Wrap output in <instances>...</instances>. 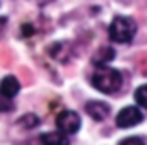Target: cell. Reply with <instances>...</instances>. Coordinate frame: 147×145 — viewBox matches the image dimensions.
I'll return each mask as SVG.
<instances>
[{
  "label": "cell",
  "instance_id": "1",
  "mask_svg": "<svg viewBox=\"0 0 147 145\" xmlns=\"http://www.w3.org/2000/svg\"><path fill=\"white\" fill-rule=\"evenodd\" d=\"M91 84L94 89H98L103 94H115L116 91H120L123 84V77L120 70L103 65V67H98V70L92 73Z\"/></svg>",
  "mask_w": 147,
  "mask_h": 145
},
{
  "label": "cell",
  "instance_id": "2",
  "mask_svg": "<svg viewBox=\"0 0 147 145\" xmlns=\"http://www.w3.org/2000/svg\"><path fill=\"white\" fill-rule=\"evenodd\" d=\"M108 34H110V39L115 43H120V44L130 43L137 34V22L132 17L116 15L108 28Z\"/></svg>",
  "mask_w": 147,
  "mask_h": 145
},
{
  "label": "cell",
  "instance_id": "3",
  "mask_svg": "<svg viewBox=\"0 0 147 145\" xmlns=\"http://www.w3.org/2000/svg\"><path fill=\"white\" fill-rule=\"evenodd\" d=\"M55 123H57V128L62 133H65V135H75L80 130V125H82L80 123V116L75 111H70V109L62 111L57 116Z\"/></svg>",
  "mask_w": 147,
  "mask_h": 145
},
{
  "label": "cell",
  "instance_id": "4",
  "mask_svg": "<svg viewBox=\"0 0 147 145\" xmlns=\"http://www.w3.org/2000/svg\"><path fill=\"white\" fill-rule=\"evenodd\" d=\"M142 121H144V114L137 106L123 108L116 114V119H115L118 128H132V126H135V125H139Z\"/></svg>",
  "mask_w": 147,
  "mask_h": 145
},
{
  "label": "cell",
  "instance_id": "5",
  "mask_svg": "<svg viewBox=\"0 0 147 145\" xmlns=\"http://www.w3.org/2000/svg\"><path fill=\"white\" fill-rule=\"evenodd\" d=\"M86 113L94 121H103L110 116L111 108L108 103H103V101H89V103H86Z\"/></svg>",
  "mask_w": 147,
  "mask_h": 145
},
{
  "label": "cell",
  "instance_id": "6",
  "mask_svg": "<svg viewBox=\"0 0 147 145\" xmlns=\"http://www.w3.org/2000/svg\"><path fill=\"white\" fill-rule=\"evenodd\" d=\"M21 91V84L14 75H7L0 80V94H3L9 99H14Z\"/></svg>",
  "mask_w": 147,
  "mask_h": 145
},
{
  "label": "cell",
  "instance_id": "7",
  "mask_svg": "<svg viewBox=\"0 0 147 145\" xmlns=\"http://www.w3.org/2000/svg\"><path fill=\"white\" fill-rule=\"evenodd\" d=\"M39 142L41 145H70V140L65 133H62L60 130L58 132H48V133H43L39 137Z\"/></svg>",
  "mask_w": 147,
  "mask_h": 145
},
{
  "label": "cell",
  "instance_id": "8",
  "mask_svg": "<svg viewBox=\"0 0 147 145\" xmlns=\"http://www.w3.org/2000/svg\"><path fill=\"white\" fill-rule=\"evenodd\" d=\"M113 58H115V50L110 48V46H103V48H99V50L92 55L91 62H92L96 67H103V65H108Z\"/></svg>",
  "mask_w": 147,
  "mask_h": 145
},
{
  "label": "cell",
  "instance_id": "9",
  "mask_svg": "<svg viewBox=\"0 0 147 145\" xmlns=\"http://www.w3.org/2000/svg\"><path fill=\"white\" fill-rule=\"evenodd\" d=\"M65 48H67L65 43H55V44L50 46L48 53H50V56L55 58L57 62H69V58H70L72 53H70L69 50H65Z\"/></svg>",
  "mask_w": 147,
  "mask_h": 145
},
{
  "label": "cell",
  "instance_id": "10",
  "mask_svg": "<svg viewBox=\"0 0 147 145\" xmlns=\"http://www.w3.org/2000/svg\"><path fill=\"white\" fill-rule=\"evenodd\" d=\"M134 97H135V103H137L139 106H142V108L147 109V84L140 85V87L135 91Z\"/></svg>",
  "mask_w": 147,
  "mask_h": 145
},
{
  "label": "cell",
  "instance_id": "11",
  "mask_svg": "<svg viewBox=\"0 0 147 145\" xmlns=\"http://www.w3.org/2000/svg\"><path fill=\"white\" fill-rule=\"evenodd\" d=\"M38 123H39V119H38L36 114H24V116L19 119V125H22L26 130H31V128L38 126Z\"/></svg>",
  "mask_w": 147,
  "mask_h": 145
},
{
  "label": "cell",
  "instance_id": "12",
  "mask_svg": "<svg viewBox=\"0 0 147 145\" xmlns=\"http://www.w3.org/2000/svg\"><path fill=\"white\" fill-rule=\"evenodd\" d=\"M14 109V103L12 99L5 97L3 94H0V113H10Z\"/></svg>",
  "mask_w": 147,
  "mask_h": 145
},
{
  "label": "cell",
  "instance_id": "13",
  "mask_svg": "<svg viewBox=\"0 0 147 145\" xmlns=\"http://www.w3.org/2000/svg\"><path fill=\"white\" fill-rule=\"evenodd\" d=\"M118 145H146V140L140 138V137H127Z\"/></svg>",
  "mask_w": 147,
  "mask_h": 145
},
{
  "label": "cell",
  "instance_id": "14",
  "mask_svg": "<svg viewBox=\"0 0 147 145\" xmlns=\"http://www.w3.org/2000/svg\"><path fill=\"white\" fill-rule=\"evenodd\" d=\"M22 31H24V38H28V36H31L33 33H34V29L29 26V24H24L22 26Z\"/></svg>",
  "mask_w": 147,
  "mask_h": 145
},
{
  "label": "cell",
  "instance_id": "15",
  "mask_svg": "<svg viewBox=\"0 0 147 145\" xmlns=\"http://www.w3.org/2000/svg\"><path fill=\"white\" fill-rule=\"evenodd\" d=\"M5 28H7V17H0V34L3 33Z\"/></svg>",
  "mask_w": 147,
  "mask_h": 145
}]
</instances>
